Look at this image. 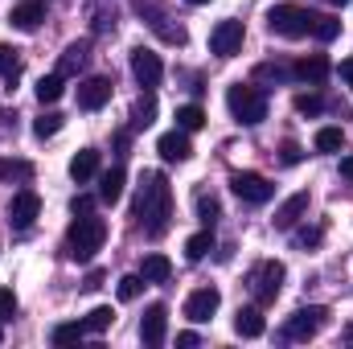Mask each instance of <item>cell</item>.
Returning a JSON list of instances; mask_svg holds the SVG:
<instances>
[{"mask_svg":"<svg viewBox=\"0 0 353 349\" xmlns=\"http://www.w3.org/2000/svg\"><path fill=\"white\" fill-rule=\"evenodd\" d=\"M210 251H214V230H210V226H205L201 235L185 239V259H189V263H201Z\"/></svg>","mask_w":353,"mask_h":349,"instance_id":"cell-23","label":"cell"},{"mask_svg":"<svg viewBox=\"0 0 353 349\" xmlns=\"http://www.w3.org/2000/svg\"><path fill=\"white\" fill-rule=\"evenodd\" d=\"M136 218L144 222V230L152 239H161L169 230V218H173V193H169V181L161 173H148L140 185V197H136Z\"/></svg>","mask_w":353,"mask_h":349,"instance_id":"cell-1","label":"cell"},{"mask_svg":"<svg viewBox=\"0 0 353 349\" xmlns=\"http://www.w3.org/2000/svg\"><path fill=\"white\" fill-rule=\"evenodd\" d=\"M329 70H333V66H329L325 54H308V58H300V62L292 66V74H296L300 83H312V87H321V83L329 79Z\"/></svg>","mask_w":353,"mask_h":349,"instance_id":"cell-15","label":"cell"},{"mask_svg":"<svg viewBox=\"0 0 353 349\" xmlns=\"http://www.w3.org/2000/svg\"><path fill=\"white\" fill-rule=\"evenodd\" d=\"M176 346H185V349L197 346V333H176Z\"/></svg>","mask_w":353,"mask_h":349,"instance_id":"cell-43","label":"cell"},{"mask_svg":"<svg viewBox=\"0 0 353 349\" xmlns=\"http://www.w3.org/2000/svg\"><path fill=\"white\" fill-rule=\"evenodd\" d=\"M99 283H103V271H90V275H87V283H83V288H99Z\"/></svg>","mask_w":353,"mask_h":349,"instance_id":"cell-44","label":"cell"},{"mask_svg":"<svg viewBox=\"0 0 353 349\" xmlns=\"http://www.w3.org/2000/svg\"><path fill=\"white\" fill-rule=\"evenodd\" d=\"M12 312H17V296L12 288H0V321H12Z\"/></svg>","mask_w":353,"mask_h":349,"instance_id":"cell-37","label":"cell"},{"mask_svg":"<svg viewBox=\"0 0 353 349\" xmlns=\"http://www.w3.org/2000/svg\"><path fill=\"white\" fill-rule=\"evenodd\" d=\"M197 218L205 226H214V218H218V197L214 193H197Z\"/></svg>","mask_w":353,"mask_h":349,"instance_id":"cell-33","label":"cell"},{"mask_svg":"<svg viewBox=\"0 0 353 349\" xmlns=\"http://www.w3.org/2000/svg\"><path fill=\"white\" fill-rule=\"evenodd\" d=\"M103 243H107V222L103 218H94V214H74V222H70V235H66V247H70V255L79 263H90L99 251H103Z\"/></svg>","mask_w":353,"mask_h":349,"instance_id":"cell-2","label":"cell"},{"mask_svg":"<svg viewBox=\"0 0 353 349\" xmlns=\"http://www.w3.org/2000/svg\"><path fill=\"white\" fill-rule=\"evenodd\" d=\"M230 189L243 201H251V206H263V201H271V193H275V185L263 173H234L230 177Z\"/></svg>","mask_w":353,"mask_h":349,"instance_id":"cell-8","label":"cell"},{"mask_svg":"<svg viewBox=\"0 0 353 349\" xmlns=\"http://www.w3.org/2000/svg\"><path fill=\"white\" fill-rule=\"evenodd\" d=\"M17 70H21L17 50H12V46H0V74H4V79H17Z\"/></svg>","mask_w":353,"mask_h":349,"instance_id":"cell-34","label":"cell"},{"mask_svg":"<svg viewBox=\"0 0 353 349\" xmlns=\"http://www.w3.org/2000/svg\"><path fill=\"white\" fill-rule=\"evenodd\" d=\"M243 37H247L243 21H218V25L210 29V54H218V58H234V54L243 50Z\"/></svg>","mask_w":353,"mask_h":349,"instance_id":"cell-6","label":"cell"},{"mask_svg":"<svg viewBox=\"0 0 353 349\" xmlns=\"http://www.w3.org/2000/svg\"><path fill=\"white\" fill-rule=\"evenodd\" d=\"M87 66V46H70L66 54H62V66H58V74L62 79H70V74H79Z\"/></svg>","mask_w":353,"mask_h":349,"instance_id":"cell-27","label":"cell"},{"mask_svg":"<svg viewBox=\"0 0 353 349\" xmlns=\"http://www.w3.org/2000/svg\"><path fill=\"white\" fill-rule=\"evenodd\" d=\"M176 128H181V132H197V128H205V111H201L197 103L176 107Z\"/></svg>","mask_w":353,"mask_h":349,"instance_id":"cell-25","label":"cell"},{"mask_svg":"<svg viewBox=\"0 0 353 349\" xmlns=\"http://www.w3.org/2000/svg\"><path fill=\"white\" fill-rule=\"evenodd\" d=\"M263 329H267V321L259 308H239L234 312V333L239 337H263Z\"/></svg>","mask_w":353,"mask_h":349,"instance_id":"cell-18","label":"cell"},{"mask_svg":"<svg viewBox=\"0 0 353 349\" xmlns=\"http://www.w3.org/2000/svg\"><path fill=\"white\" fill-rule=\"evenodd\" d=\"M296 243H300L304 251H308V247H316V243H321V226H304V230L296 235Z\"/></svg>","mask_w":353,"mask_h":349,"instance_id":"cell-39","label":"cell"},{"mask_svg":"<svg viewBox=\"0 0 353 349\" xmlns=\"http://www.w3.org/2000/svg\"><path fill=\"white\" fill-rule=\"evenodd\" d=\"M308 33H312L316 41H333V37L341 33V21H337V17H329V12H325V17H316V12H312V29H308Z\"/></svg>","mask_w":353,"mask_h":349,"instance_id":"cell-26","label":"cell"},{"mask_svg":"<svg viewBox=\"0 0 353 349\" xmlns=\"http://www.w3.org/2000/svg\"><path fill=\"white\" fill-rule=\"evenodd\" d=\"M41 21H46V8H41L37 0H25V4H17V8L8 12V25L21 29V33H33Z\"/></svg>","mask_w":353,"mask_h":349,"instance_id":"cell-17","label":"cell"},{"mask_svg":"<svg viewBox=\"0 0 353 349\" xmlns=\"http://www.w3.org/2000/svg\"><path fill=\"white\" fill-rule=\"evenodd\" d=\"M87 337V325L83 321H70V325H58L54 329V346H79Z\"/></svg>","mask_w":353,"mask_h":349,"instance_id":"cell-30","label":"cell"},{"mask_svg":"<svg viewBox=\"0 0 353 349\" xmlns=\"http://www.w3.org/2000/svg\"><path fill=\"white\" fill-rule=\"evenodd\" d=\"M140 292H144V275H123V279H119V300H123V304L140 300Z\"/></svg>","mask_w":353,"mask_h":349,"instance_id":"cell-32","label":"cell"},{"mask_svg":"<svg viewBox=\"0 0 353 349\" xmlns=\"http://www.w3.org/2000/svg\"><path fill=\"white\" fill-rule=\"evenodd\" d=\"M107 103H111V79L94 74V79H83V83H79V107H83V111H99V107H107Z\"/></svg>","mask_w":353,"mask_h":349,"instance_id":"cell-13","label":"cell"},{"mask_svg":"<svg viewBox=\"0 0 353 349\" xmlns=\"http://www.w3.org/2000/svg\"><path fill=\"white\" fill-rule=\"evenodd\" d=\"M329 4H337V8H341V4H350V0H329Z\"/></svg>","mask_w":353,"mask_h":349,"instance_id":"cell-45","label":"cell"},{"mask_svg":"<svg viewBox=\"0 0 353 349\" xmlns=\"http://www.w3.org/2000/svg\"><path fill=\"white\" fill-rule=\"evenodd\" d=\"M218 304H222V292H218V288H197V292H189V300H185V317H189L193 325H205V321L218 312Z\"/></svg>","mask_w":353,"mask_h":349,"instance_id":"cell-11","label":"cell"},{"mask_svg":"<svg viewBox=\"0 0 353 349\" xmlns=\"http://www.w3.org/2000/svg\"><path fill=\"white\" fill-rule=\"evenodd\" d=\"M62 123H66V115H62V111H41V115H37V123H33V136H37V140H50V136H58V132H62Z\"/></svg>","mask_w":353,"mask_h":349,"instance_id":"cell-24","label":"cell"},{"mask_svg":"<svg viewBox=\"0 0 353 349\" xmlns=\"http://www.w3.org/2000/svg\"><path fill=\"white\" fill-rule=\"evenodd\" d=\"M94 173H99V152H94V148H79V152L70 157V177L83 185V181H90Z\"/></svg>","mask_w":353,"mask_h":349,"instance_id":"cell-21","label":"cell"},{"mask_svg":"<svg viewBox=\"0 0 353 349\" xmlns=\"http://www.w3.org/2000/svg\"><path fill=\"white\" fill-rule=\"evenodd\" d=\"M132 74H136V83L144 90H152L161 79H165V62H161V54H152V50H136L132 54Z\"/></svg>","mask_w":353,"mask_h":349,"instance_id":"cell-9","label":"cell"},{"mask_svg":"<svg viewBox=\"0 0 353 349\" xmlns=\"http://www.w3.org/2000/svg\"><path fill=\"white\" fill-rule=\"evenodd\" d=\"M37 103L41 107H50V103H58L62 99V90H66V79L62 74H46V79H37Z\"/></svg>","mask_w":353,"mask_h":349,"instance_id":"cell-22","label":"cell"},{"mask_svg":"<svg viewBox=\"0 0 353 349\" xmlns=\"http://www.w3.org/2000/svg\"><path fill=\"white\" fill-rule=\"evenodd\" d=\"M279 161H283V165H300V161H304V148H300V144H292V140H288V144H283V148H279Z\"/></svg>","mask_w":353,"mask_h":349,"instance_id":"cell-38","label":"cell"},{"mask_svg":"<svg viewBox=\"0 0 353 349\" xmlns=\"http://www.w3.org/2000/svg\"><path fill=\"white\" fill-rule=\"evenodd\" d=\"M325 321H329V308H321V304H308V308H296V312L288 317L283 333H288L292 341H308V337H316V333L325 329Z\"/></svg>","mask_w":353,"mask_h":349,"instance_id":"cell-5","label":"cell"},{"mask_svg":"<svg viewBox=\"0 0 353 349\" xmlns=\"http://www.w3.org/2000/svg\"><path fill=\"white\" fill-rule=\"evenodd\" d=\"M304 214H308V193L300 189V193H292V197H288V201L275 210V230H292V226H296Z\"/></svg>","mask_w":353,"mask_h":349,"instance_id":"cell-16","label":"cell"},{"mask_svg":"<svg viewBox=\"0 0 353 349\" xmlns=\"http://www.w3.org/2000/svg\"><path fill=\"white\" fill-rule=\"evenodd\" d=\"M185 4H210V0H185Z\"/></svg>","mask_w":353,"mask_h":349,"instance_id":"cell-46","label":"cell"},{"mask_svg":"<svg viewBox=\"0 0 353 349\" xmlns=\"http://www.w3.org/2000/svg\"><path fill=\"white\" fill-rule=\"evenodd\" d=\"M157 152L169 161V165H185L189 157H193V144H189V132H165L161 140H157Z\"/></svg>","mask_w":353,"mask_h":349,"instance_id":"cell-14","label":"cell"},{"mask_svg":"<svg viewBox=\"0 0 353 349\" xmlns=\"http://www.w3.org/2000/svg\"><path fill=\"white\" fill-rule=\"evenodd\" d=\"M132 119H136V128H148V123L157 119V94H152V90H144V94L136 99V111H132Z\"/></svg>","mask_w":353,"mask_h":349,"instance_id":"cell-28","label":"cell"},{"mask_svg":"<svg viewBox=\"0 0 353 349\" xmlns=\"http://www.w3.org/2000/svg\"><path fill=\"white\" fill-rule=\"evenodd\" d=\"M255 79H271V83H288V79H296L288 66H275V62H267V66H259L255 70Z\"/></svg>","mask_w":353,"mask_h":349,"instance_id":"cell-36","label":"cell"},{"mask_svg":"<svg viewBox=\"0 0 353 349\" xmlns=\"http://www.w3.org/2000/svg\"><path fill=\"white\" fill-rule=\"evenodd\" d=\"M337 74H341V79H345V87L353 90V58H345V62L337 66Z\"/></svg>","mask_w":353,"mask_h":349,"instance_id":"cell-40","label":"cell"},{"mask_svg":"<svg viewBox=\"0 0 353 349\" xmlns=\"http://www.w3.org/2000/svg\"><path fill=\"white\" fill-rule=\"evenodd\" d=\"M226 107L243 128H255V123L267 119V94L259 87H251V83H234L226 90Z\"/></svg>","mask_w":353,"mask_h":349,"instance_id":"cell-3","label":"cell"},{"mask_svg":"<svg viewBox=\"0 0 353 349\" xmlns=\"http://www.w3.org/2000/svg\"><path fill=\"white\" fill-rule=\"evenodd\" d=\"M140 275H144V283H169L173 263H169V255H144V263H140Z\"/></svg>","mask_w":353,"mask_h":349,"instance_id":"cell-20","label":"cell"},{"mask_svg":"<svg viewBox=\"0 0 353 349\" xmlns=\"http://www.w3.org/2000/svg\"><path fill=\"white\" fill-rule=\"evenodd\" d=\"M37 214H41V197H37L33 189H21V193H12V201H8V222H12L17 230L33 226V222H37Z\"/></svg>","mask_w":353,"mask_h":349,"instance_id":"cell-10","label":"cell"},{"mask_svg":"<svg viewBox=\"0 0 353 349\" xmlns=\"http://www.w3.org/2000/svg\"><path fill=\"white\" fill-rule=\"evenodd\" d=\"M165 333H169V308L165 304H148L144 321H140V341L157 349V346H165Z\"/></svg>","mask_w":353,"mask_h":349,"instance_id":"cell-12","label":"cell"},{"mask_svg":"<svg viewBox=\"0 0 353 349\" xmlns=\"http://www.w3.org/2000/svg\"><path fill=\"white\" fill-rule=\"evenodd\" d=\"M267 29H271L275 37L296 41V37H304V33L312 29V12L300 8V4H275V8L267 12Z\"/></svg>","mask_w":353,"mask_h":349,"instance_id":"cell-4","label":"cell"},{"mask_svg":"<svg viewBox=\"0 0 353 349\" xmlns=\"http://www.w3.org/2000/svg\"><path fill=\"white\" fill-rule=\"evenodd\" d=\"M90 206H94V197H74V201H70L74 214H90Z\"/></svg>","mask_w":353,"mask_h":349,"instance_id":"cell-41","label":"cell"},{"mask_svg":"<svg viewBox=\"0 0 353 349\" xmlns=\"http://www.w3.org/2000/svg\"><path fill=\"white\" fill-rule=\"evenodd\" d=\"M296 111L300 115H321L325 111V99L321 94H296Z\"/></svg>","mask_w":353,"mask_h":349,"instance_id":"cell-35","label":"cell"},{"mask_svg":"<svg viewBox=\"0 0 353 349\" xmlns=\"http://www.w3.org/2000/svg\"><path fill=\"white\" fill-rule=\"evenodd\" d=\"M123 185H128V177H123V169H119V165H115V169H107V173H103V181H99V201L115 206V201L123 197Z\"/></svg>","mask_w":353,"mask_h":349,"instance_id":"cell-19","label":"cell"},{"mask_svg":"<svg viewBox=\"0 0 353 349\" xmlns=\"http://www.w3.org/2000/svg\"><path fill=\"white\" fill-rule=\"evenodd\" d=\"M111 321H115V312H111V304H99V308H90L87 312V333H103V329H111Z\"/></svg>","mask_w":353,"mask_h":349,"instance_id":"cell-31","label":"cell"},{"mask_svg":"<svg viewBox=\"0 0 353 349\" xmlns=\"http://www.w3.org/2000/svg\"><path fill=\"white\" fill-rule=\"evenodd\" d=\"M283 263L279 259H267V263H259V271L251 275V283H255V300L259 304H271L275 296H279V288H283Z\"/></svg>","mask_w":353,"mask_h":349,"instance_id":"cell-7","label":"cell"},{"mask_svg":"<svg viewBox=\"0 0 353 349\" xmlns=\"http://www.w3.org/2000/svg\"><path fill=\"white\" fill-rule=\"evenodd\" d=\"M345 148V132L341 128H321L316 132V152H341Z\"/></svg>","mask_w":353,"mask_h":349,"instance_id":"cell-29","label":"cell"},{"mask_svg":"<svg viewBox=\"0 0 353 349\" xmlns=\"http://www.w3.org/2000/svg\"><path fill=\"white\" fill-rule=\"evenodd\" d=\"M341 177L353 185V152H350V157H341Z\"/></svg>","mask_w":353,"mask_h":349,"instance_id":"cell-42","label":"cell"}]
</instances>
